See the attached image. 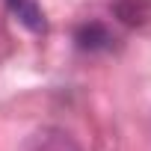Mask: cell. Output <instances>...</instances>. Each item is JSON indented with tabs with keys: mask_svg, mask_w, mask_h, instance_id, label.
<instances>
[{
	"mask_svg": "<svg viewBox=\"0 0 151 151\" xmlns=\"http://www.w3.org/2000/svg\"><path fill=\"white\" fill-rule=\"evenodd\" d=\"M6 6L15 15V21L24 24L30 33H45L47 21H45V12L39 6V0H6Z\"/></svg>",
	"mask_w": 151,
	"mask_h": 151,
	"instance_id": "cell-1",
	"label": "cell"
},
{
	"mask_svg": "<svg viewBox=\"0 0 151 151\" xmlns=\"http://www.w3.org/2000/svg\"><path fill=\"white\" fill-rule=\"evenodd\" d=\"M77 42H80V47H107V42H110V33L101 27V24H92V27H83L80 33H77Z\"/></svg>",
	"mask_w": 151,
	"mask_h": 151,
	"instance_id": "cell-2",
	"label": "cell"
}]
</instances>
